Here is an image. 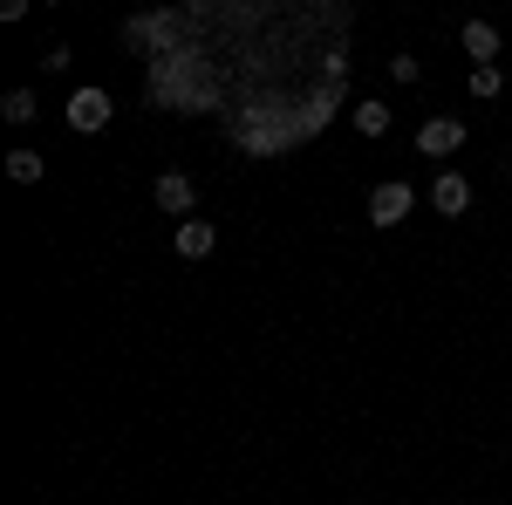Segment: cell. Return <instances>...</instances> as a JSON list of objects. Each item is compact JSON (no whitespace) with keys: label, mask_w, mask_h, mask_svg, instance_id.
<instances>
[{"label":"cell","mask_w":512,"mask_h":505,"mask_svg":"<svg viewBox=\"0 0 512 505\" xmlns=\"http://www.w3.org/2000/svg\"><path fill=\"white\" fill-rule=\"evenodd\" d=\"M212 246H219V226H212V219H185V226H178V253H185V260H212Z\"/></svg>","instance_id":"52a82bcc"},{"label":"cell","mask_w":512,"mask_h":505,"mask_svg":"<svg viewBox=\"0 0 512 505\" xmlns=\"http://www.w3.org/2000/svg\"><path fill=\"white\" fill-rule=\"evenodd\" d=\"M171 28H178L171 14H130V21H123V41H130V48H158V41H171Z\"/></svg>","instance_id":"5b68a950"},{"label":"cell","mask_w":512,"mask_h":505,"mask_svg":"<svg viewBox=\"0 0 512 505\" xmlns=\"http://www.w3.org/2000/svg\"><path fill=\"white\" fill-rule=\"evenodd\" d=\"M499 89H506V76H499V62H492V69H472V96H478V103H492Z\"/></svg>","instance_id":"4fadbf2b"},{"label":"cell","mask_w":512,"mask_h":505,"mask_svg":"<svg viewBox=\"0 0 512 505\" xmlns=\"http://www.w3.org/2000/svg\"><path fill=\"white\" fill-rule=\"evenodd\" d=\"M390 76H396V82H417L424 69H417V55H390Z\"/></svg>","instance_id":"5bb4252c"},{"label":"cell","mask_w":512,"mask_h":505,"mask_svg":"<svg viewBox=\"0 0 512 505\" xmlns=\"http://www.w3.org/2000/svg\"><path fill=\"white\" fill-rule=\"evenodd\" d=\"M151 198H158V205H164V212H171V219H178V226H185V212H192V205H198L192 178H178V171H164L158 185H151Z\"/></svg>","instance_id":"277c9868"},{"label":"cell","mask_w":512,"mask_h":505,"mask_svg":"<svg viewBox=\"0 0 512 505\" xmlns=\"http://www.w3.org/2000/svg\"><path fill=\"white\" fill-rule=\"evenodd\" d=\"M0 117H7V123H35V117H41L35 89H7V103H0Z\"/></svg>","instance_id":"8fae6325"},{"label":"cell","mask_w":512,"mask_h":505,"mask_svg":"<svg viewBox=\"0 0 512 505\" xmlns=\"http://www.w3.org/2000/svg\"><path fill=\"white\" fill-rule=\"evenodd\" d=\"M342 96H349V82H328V89L315 96V110H308V117H315V130H321L328 117H335V103H342Z\"/></svg>","instance_id":"7c38bea8"},{"label":"cell","mask_w":512,"mask_h":505,"mask_svg":"<svg viewBox=\"0 0 512 505\" xmlns=\"http://www.w3.org/2000/svg\"><path fill=\"white\" fill-rule=\"evenodd\" d=\"M465 144V123L458 117H431L424 130H417V157H451Z\"/></svg>","instance_id":"3957f363"},{"label":"cell","mask_w":512,"mask_h":505,"mask_svg":"<svg viewBox=\"0 0 512 505\" xmlns=\"http://www.w3.org/2000/svg\"><path fill=\"white\" fill-rule=\"evenodd\" d=\"M431 205H437V212H444V219H458V212L472 205V185H465L458 171H444V178H437V185H431Z\"/></svg>","instance_id":"ba28073f"},{"label":"cell","mask_w":512,"mask_h":505,"mask_svg":"<svg viewBox=\"0 0 512 505\" xmlns=\"http://www.w3.org/2000/svg\"><path fill=\"white\" fill-rule=\"evenodd\" d=\"M410 212H417V192H410L403 178H390V185H376V192H369V226H383V233L403 226Z\"/></svg>","instance_id":"6da1fadb"},{"label":"cell","mask_w":512,"mask_h":505,"mask_svg":"<svg viewBox=\"0 0 512 505\" xmlns=\"http://www.w3.org/2000/svg\"><path fill=\"white\" fill-rule=\"evenodd\" d=\"M458 41H465L472 69H492V55H499V28H492V21H465V28H458Z\"/></svg>","instance_id":"8992f818"},{"label":"cell","mask_w":512,"mask_h":505,"mask_svg":"<svg viewBox=\"0 0 512 505\" xmlns=\"http://www.w3.org/2000/svg\"><path fill=\"white\" fill-rule=\"evenodd\" d=\"M110 117H117V110H110V96H103V89H76V96H69V130H82V137H89V130H103Z\"/></svg>","instance_id":"7a4b0ae2"},{"label":"cell","mask_w":512,"mask_h":505,"mask_svg":"<svg viewBox=\"0 0 512 505\" xmlns=\"http://www.w3.org/2000/svg\"><path fill=\"white\" fill-rule=\"evenodd\" d=\"M41 171H48L41 151H7V178H14V185H41Z\"/></svg>","instance_id":"30bf717a"},{"label":"cell","mask_w":512,"mask_h":505,"mask_svg":"<svg viewBox=\"0 0 512 505\" xmlns=\"http://www.w3.org/2000/svg\"><path fill=\"white\" fill-rule=\"evenodd\" d=\"M506 178H512V157H506Z\"/></svg>","instance_id":"9a60e30c"},{"label":"cell","mask_w":512,"mask_h":505,"mask_svg":"<svg viewBox=\"0 0 512 505\" xmlns=\"http://www.w3.org/2000/svg\"><path fill=\"white\" fill-rule=\"evenodd\" d=\"M349 123L362 130V137H383V130H390V110H383V103L369 96V103H355V110H349Z\"/></svg>","instance_id":"9c48e42d"}]
</instances>
